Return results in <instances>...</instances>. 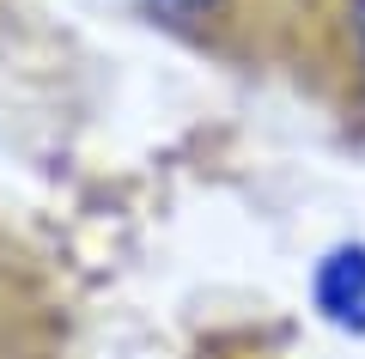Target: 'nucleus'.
Wrapping results in <instances>:
<instances>
[{"mask_svg": "<svg viewBox=\"0 0 365 359\" xmlns=\"http://www.w3.org/2000/svg\"><path fill=\"white\" fill-rule=\"evenodd\" d=\"M311 298L323 323L347 335H365V244H335L311 274Z\"/></svg>", "mask_w": 365, "mask_h": 359, "instance_id": "obj_1", "label": "nucleus"}, {"mask_svg": "<svg viewBox=\"0 0 365 359\" xmlns=\"http://www.w3.org/2000/svg\"><path fill=\"white\" fill-rule=\"evenodd\" d=\"M134 6H140L146 19H170V25H177V19H201L213 0H134Z\"/></svg>", "mask_w": 365, "mask_h": 359, "instance_id": "obj_2", "label": "nucleus"}, {"mask_svg": "<svg viewBox=\"0 0 365 359\" xmlns=\"http://www.w3.org/2000/svg\"><path fill=\"white\" fill-rule=\"evenodd\" d=\"M353 37H359V49H365V0L353 6Z\"/></svg>", "mask_w": 365, "mask_h": 359, "instance_id": "obj_3", "label": "nucleus"}]
</instances>
